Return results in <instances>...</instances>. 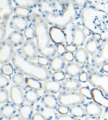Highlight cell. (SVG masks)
<instances>
[{"label":"cell","instance_id":"cell-1","mask_svg":"<svg viewBox=\"0 0 108 120\" xmlns=\"http://www.w3.org/2000/svg\"><path fill=\"white\" fill-rule=\"evenodd\" d=\"M35 32L36 44L40 54L50 59L57 53V45L52 41L49 33V24L42 16L36 12L33 11L28 19Z\"/></svg>","mask_w":108,"mask_h":120},{"label":"cell","instance_id":"cell-8","mask_svg":"<svg viewBox=\"0 0 108 120\" xmlns=\"http://www.w3.org/2000/svg\"><path fill=\"white\" fill-rule=\"evenodd\" d=\"M59 103L65 106H73L85 103V98L80 93L77 92H62L58 96Z\"/></svg>","mask_w":108,"mask_h":120},{"label":"cell","instance_id":"cell-6","mask_svg":"<svg viewBox=\"0 0 108 120\" xmlns=\"http://www.w3.org/2000/svg\"><path fill=\"white\" fill-rule=\"evenodd\" d=\"M86 68L88 74V81L95 88L101 90L108 98V74L99 72L88 64Z\"/></svg>","mask_w":108,"mask_h":120},{"label":"cell","instance_id":"cell-13","mask_svg":"<svg viewBox=\"0 0 108 120\" xmlns=\"http://www.w3.org/2000/svg\"><path fill=\"white\" fill-rule=\"evenodd\" d=\"M29 20L23 16L15 14L11 18L9 25L11 28L16 31L24 32L29 27Z\"/></svg>","mask_w":108,"mask_h":120},{"label":"cell","instance_id":"cell-15","mask_svg":"<svg viewBox=\"0 0 108 120\" xmlns=\"http://www.w3.org/2000/svg\"><path fill=\"white\" fill-rule=\"evenodd\" d=\"M10 96L13 103L17 106L23 105L25 103V96L22 89L16 85L11 87Z\"/></svg>","mask_w":108,"mask_h":120},{"label":"cell","instance_id":"cell-43","mask_svg":"<svg viewBox=\"0 0 108 120\" xmlns=\"http://www.w3.org/2000/svg\"><path fill=\"white\" fill-rule=\"evenodd\" d=\"M79 80L81 82L85 83L88 81V74L85 71L81 73L80 75L79 76Z\"/></svg>","mask_w":108,"mask_h":120},{"label":"cell","instance_id":"cell-26","mask_svg":"<svg viewBox=\"0 0 108 120\" xmlns=\"http://www.w3.org/2000/svg\"><path fill=\"white\" fill-rule=\"evenodd\" d=\"M16 112L17 108L15 105L13 103H8L2 106L0 114L4 118L8 119V117L15 115Z\"/></svg>","mask_w":108,"mask_h":120},{"label":"cell","instance_id":"cell-48","mask_svg":"<svg viewBox=\"0 0 108 120\" xmlns=\"http://www.w3.org/2000/svg\"><path fill=\"white\" fill-rule=\"evenodd\" d=\"M66 51L72 53H74L77 50V47L70 44H66Z\"/></svg>","mask_w":108,"mask_h":120},{"label":"cell","instance_id":"cell-41","mask_svg":"<svg viewBox=\"0 0 108 120\" xmlns=\"http://www.w3.org/2000/svg\"><path fill=\"white\" fill-rule=\"evenodd\" d=\"M57 120H82L69 114H61L58 117Z\"/></svg>","mask_w":108,"mask_h":120},{"label":"cell","instance_id":"cell-39","mask_svg":"<svg viewBox=\"0 0 108 120\" xmlns=\"http://www.w3.org/2000/svg\"><path fill=\"white\" fill-rule=\"evenodd\" d=\"M53 80H55L58 81H63L64 79L66 78V74L65 72L62 71L54 72L52 73V75Z\"/></svg>","mask_w":108,"mask_h":120},{"label":"cell","instance_id":"cell-46","mask_svg":"<svg viewBox=\"0 0 108 120\" xmlns=\"http://www.w3.org/2000/svg\"><path fill=\"white\" fill-rule=\"evenodd\" d=\"M57 53L59 55H63L66 52V46L64 44H58L57 45Z\"/></svg>","mask_w":108,"mask_h":120},{"label":"cell","instance_id":"cell-51","mask_svg":"<svg viewBox=\"0 0 108 120\" xmlns=\"http://www.w3.org/2000/svg\"><path fill=\"white\" fill-rule=\"evenodd\" d=\"M103 118L104 120H108V109H106L103 113Z\"/></svg>","mask_w":108,"mask_h":120},{"label":"cell","instance_id":"cell-24","mask_svg":"<svg viewBox=\"0 0 108 120\" xmlns=\"http://www.w3.org/2000/svg\"><path fill=\"white\" fill-rule=\"evenodd\" d=\"M41 100L46 108L52 110L57 108L59 103L58 98L51 93H45L43 95Z\"/></svg>","mask_w":108,"mask_h":120},{"label":"cell","instance_id":"cell-44","mask_svg":"<svg viewBox=\"0 0 108 120\" xmlns=\"http://www.w3.org/2000/svg\"><path fill=\"white\" fill-rule=\"evenodd\" d=\"M63 55L65 60L68 62H72L74 60V54L72 52L66 51Z\"/></svg>","mask_w":108,"mask_h":120},{"label":"cell","instance_id":"cell-54","mask_svg":"<svg viewBox=\"0 0 108 120\" xmlns=\"http://www.w3.org/2000/svg\"><path fill=\"white\" fill-rule=\"evenodd\" d=\"M31 120V119H30V120Z\"/></svg>","mask_w":108,"mask_h":120},{"label":"cell","instance_id":"cell-18","mask_svg":"<svg viewBox=\"0 0 108 120\" xmlns=\"http://www.w3.org/2000/svg\"><path fill=\"white\" fill-rule=\"evenodd\" d=\"M65 73L72 78H76L83 71V68L80 64L74 62H68L64 68Z\"/></svg>","mask_w":108,"mask_h":120},{"label":"cell","instance_id":"cell-34","mask_svg":"<svg viewBox=\"0 0 108 120\" xmlns=\"http://www.w3.org/2000/svg\"><path fill=\"white\" fill-rule=\"evenodd\" d=\"M72 1L76 6L79 13L82 8L91 4L89 0H72Z\"/></svg>","mask_w":108,"mask_h":120},{"label":"cell","instance_id":"cell-30","mask_svg":"<svg viewBox=\"0 0 108 120\" xmlns=\"http://www.w3.org/2000/svg\"><path fill=\"white\" fill-rule=\"evenodd\" d=\"M70 114L77 118H82L86 114L85 108L81 105H76L71 107L70 109Z\"/></svg>","mask_w":108,"mask_h":120},{"label":"cell","instance_id":"cell-47","mask_svg":"<svg viewBox=\"0 0 108 120\" xmlns=\"http://www.w3.org/2000/svg\"><path fill=\"white\" fill-rule=\"evenodd\" d=\"M69 111H70V109L68 106L61 105L58 108V112L61 114H67Z\"/></svg>","mask_w":108,"mask_h":120},{"label":"cell","instance_id":"cell-29","mask_svg":"<svg viewBox=\"0 0 108 120\" xmlns=\"http://www.w3.org/2000/svg\"><path fill=\"white\" fill-rule=\"evenodd\" d=\"M12 81L16 85L25 91L29 87L26 82V78L21 72H16L13 75Z\"/></svg>","mask_w":108,"mask_h":120},{"label":"cell","instance_id":"cell-35","mask_svg":"<svg viewBox=\"0 0 108 120\" xmlns=\"http://www.w3.org/2000/svg\"><path fill=\"white\" fill-rule=\"evenodd\" d=\"M9 101V95L8 90L6 89H1L0 90V103L4 104Z\"/></svg>","mask_w":108,"mask_h":120},{"label":"cell","instance_id":"cell-12","mask_svg":"<svg viewBox=\"0 0 108 120\" xmlns=\"http://www.w3.org/2000/svg\"><path fill=\"white\" fill-rule=\"evenodd\" d=\"M14 12L12 0H0V20L1 22L8 23L10 16Z\"/></svg>","mask_w":108,"mask_h":120},{"label":"cell","instance_id":"cell-21","mask_svg":"<svg viewBox=\"0 0 108 120\" xmlns=\"http://www.w3.org/2000/svg\"><path fill=\"white\" fill-rule=\"evenodd\" d=\"M93 100L94 102L105 109H108V98L101 90L93 88L91 90Z\"/></svg>","mask_w":108,"mask_h":120},{"label":"cell","instance_id":"cell-2","mask_svg":"<svg viewBox=\"0 0 108 120\" xmlns=\"http://www.w3.org/2000/svg\"><path fill=\"white\" fill-rule=\"evenodd\" d=\"M12 62L15 69L25 75L42 82L52 78V73L49 68L28 59L20 51H15Z\"/></svg>","mask_w":108,"mask_h":120},{"label":"cell","instance_id":"cell-4","mask_svg":"<svg viewBox=\"0 0 108 120\" xmlns=\"http://www.w3.org/2000/svg\"><path fill=\"white\" fill-rule=\"evenodd\" d=\"M61 5L59 11L41 15L49 25L64 29L79 16V11L72 0H58Z\"/></svg>","mask_w":108,"mask_h":120},{"label":"cell","instance_id":"cell-52","mask_svg":"<svg viewBox=\"0 0 108 120\" xmlns=\"http://www.w3.org/2000/svg\"><path fill=\"white\" fill-rule=\"evenodd\" d=\"M101 68H102V70L103 72L105 73H108V63H106L102 65V67H101Z\"/></svg>","mask_w":108,"mask_h":120},{"label":"cell","instance_id":"cell-7","mask_svg":"<svg viewBox=\"0 0 108 120\" xmlns=\"http://www.w3.org/2000/svg\"><path fill=\"white\" fill-rule=\"evenodd\" d=\"M106 63H108V36L103 38L98 53L91 57V63L88 64L98 70Z\"/></svg>","mask_w":108,"mask_h":120},{"label":"cell","instance_id":"cell-14","mask_svg":"<svg viewBox=\"0 0 108 120\" xmlns=\"http://www.w3.org/2000/svg\"><path fill=\"white\" fill-rule=\"evenodd\" d=\"M49 33L51 40L54 44H62L67 41L66 34L61 27L51 26L49 29Z\"/></svg>","mask_w":108,"mask_h":120},{"label":"cell","instance_id":"cell-23","mask_svg":"<svg viewBox=\"0 0 108 120\" xmlns=\"http://www.w3.org/2000/svg\"><path fill=\"white\" fill-rule=\"evenodd\" d=\"M75 62L81 65H86L89 61V55L85 48H80L74 53Z\"/></svg>","mask_w":108,"mask_h":120},{"label":"cell","instance_id":"cell-22","mask_svg":"<svg viewBox=\"0 0 108 120\" xmlns=\"http://www.w3.org/2000/svg\"><path fill=\"white\" fill-rule=\"evenodd\" d=\"M86 114L90 116H99L102 114L103 110L100 105L96 102L91 101L87 103L85 107Z\"/></svg>","mask_w":108,"mask_h":120},{"label":"cell","instance_id":"cell-45","mask_svg":"<svg viewBox=\"0 0 108 120\" xmlns=\"http://www.w3.org/2000/svg\"><path fill=\"white\" fill-rule=\"evenodd\" d=\"M32 120H46V117L42 113L38 112L33 115Z\"/></svg>","mask_w":108,"mask_h":120},{"label":"cell","instance_id":"cell-3","mask_svg":"<svg viewBox=\"0 0 108 120\" xmlns=\"http://www.w3.org/2000/svg\"><path fill=\"white\" fill-rule=\"evenodd\" d=\"M83 24L92 33L102 35L108 32V13L92 4L81 10L79 13Z\"/></svg>","mask_w":108,"mask_h":120},{"label":"cell","instance_id":"cell-31","mask_svg":"<svg viewBox=\"0 0 108 120\" xmlns=\"http://www.w3.org/2000/svg\"><path fill=\"white\" fill-rule=\"evenodd\" d=\"M26 82L27 86L32 89L36 90V91H41L43 89V84L36 79L27 77L26 78Z\"/></svg>","mask_w":108,"mask_h":120},{"label":"cell","instance_id":"cell-32","mask_svg":"<svg viewBox=\"0 0 108 120\" xmlns=\"http://www.w3.org/2000/svg\"><path fill=\"white\" fill-rule=\"evenodd\" d=\"M32 12L33 11H31V10L28 9L27 8L19 7V6H16L14 8V13L15 14L24 17V18H27V20L30 18Z\"/></svg>","mask_w":108,"mask_h":120},{"label":"cell","instance_id":"cell-5","mask_svg":"<svg viewBox=\"0 0 108 120\" xmlns=\"http://www.w3.org/2000/svg\"><path fill=\"white\" fill-rule=\"evenodd\" d=\"M67 35V44L81 48L85 44L88 35L92 33L84 26L80 18H78L63 29Z\"/></svg>","mask_w":108,"mask_h":120},{"label":"cell","instance_id":"cell-55","mask_svg":"<svg viewBox=\"0 0 108 120\" xmlns=\"http://www.w3.org/2000/svg\"></svg>","mask_w":108,"mask_h":120},{"label":"cell","instance_id":"cell-17","mask_svg":"<svg viewBox=\"0 0 108 120\" xmlns=\"http://www.w3.org/2000/svg\"><path fill=\"white\" fill-rule=\"evenodd\" d=\"M66 60L63 56L57 55L49 59V68L54 72L62 71L66 65Z\"/></svg>","mask_w":108,"mask_h":120},{"label":"cell","instance_id":"cell-16","mask_svg":"<svg viewBox=\"0 0 108 120\" xmlns=\"http://www.w3.org/2000/svg\"><path fill=\"white\" fill-rule=\"evenodd\" d=\"M62 89L66 92H77L81 88V82L75 78L66 77L62 81Z\"/></svg>","mask_w":108,"mask_h":120},{"label":"cell","instance_id":"cell-10","mask_svg":"<svg viewBox=\"0 0 108 120\" xmlns=\"http://www.w3.org/2000/svg\"><path fill=\"white\" fill-rule=\"evenodd\" d=\"M20 51L25 57L31 61L38 60L39 56L40 53L34 40L28 39L25 40L21 47Z\"/></svg>","mask_w":108,"mask_h":120},{"label":"cell","instance_id":"cell-42","mask_svg":"<svg viewBox=\"0 0 108 120\" xmlns=\"http://www.w3.org/2000/svg\"><path fill=\"white\" fill-rule=\"evenodd\" d=\"M38 63L41 65L46 66L49 64V60L47 57L43 56H39L38 59Z\"/></svg>","mask_w":108,"mask_h":120},{"label":"cell","instance_id":"cell-36","mask_svg":"<svg viewBox=\"0 0 108 120\" xmlns=\"http://www.w3.org/2000/svg\"><path fill=\"white\" fill-rule=\"evenodd\" d=\"M80 93L83 96L85 97L88 100L93 99L92 91L89 88V87L84 86L82 87L81 89L80 90Z\"/></svg>","mask_w":108,"mask_h":120},{"label":"cell","instance_id":"cell-11","mask_svg":"<svg viewBox=\"0 0 108 120\" xmlns=\"http://www.w3.org/2000/svg\"><path fill=\"white\" fill-rule=\"evenodd\" d=\"M14 47L5 39L1 42L0 45V63L4 64L9 63L14 54Z\"/></svg>","mask_w":108,"mask_h":120},{"label":"cell","instance_id":"cell-9","mask_svg":"<svg viewBox=\"0 0 108 120\" xmlns=\"http://www.w3.org/2000/svg\"><path fill=\"white\" fill-rule=\"evenodd\" d=\"M103 40L101 34L91 33L88 35L85 44V49L89 54L94 55L100 49Z\"/></svg>","mask_w":108,"mask_h":120},{"label":"cell","instance_id":"cell-20","mask_svg":"<svg viewBox=\"0 0 108 120\" xmlns=\"http://www.w3.org/2000/svg\"><path fill=\"white\" fill-rule=\"evenodd\" d=\"M43 87L45 93L51 94L59 93L62 89V83L60 81L55 80H49L45 81Z\"/></svg>","mask_w":108,"mask_h":120},{"label":"cell","instance_id":"cell-19","mask_svg":"<svg viewBox=\"0 0 108 120\" xmlns=\"http://www.w3.org/2000/svg\"><path fill=\"white\" fill-rule=\"evenodd\" d=\"M25 38L24 34L22 33V32L14 30L9 34L6 40L14 48H17L22 46L23 44L25 42Z\"/></svg>","mask_w":108,"mask_h":120},{"label":"cell","instance_id":"cell-37","mask_svg":"<svg viewBox=\"0 0 108 120\" xmlns=\"http://www.w3.org/2000/svg\"><path fill=\"white\" fill-rule=\"evenodd\" d=\"M25 37L28 40H34L35 38V32L33 27L29 26L28 28L24 31Z\"/></svg>","mask_w":108,"mask_h":120},{"label":"cell","instance_id":"cell-27","mask_svg":"<svg viewBox=\"0 0 108 120\" xmlns=\"http://www.w3.org/2000/svg\"><path fill=\"white\" fill-rule=\"evenodd\" d=\"M13 2L16 6L30 10L37 9L39 4L38 0H13Z\"/></svg>","mask_w":108,"mask_h":120},{"label":"cell","instance_id":"cell-38","mask_svg":"<svg viewBox=\"0 0 108 120\" xmlns=\"http://www.w3.org/2000/svg\"><path fill=\"white\" fill-rule=\"evenodd\" d=\"M10 80L5 75L1 72L0 74V88L4 89L10 85Z\"/></svg>","mask_w":108,"mask_h":120},{"label":"cell","instance_id":"cell-25","mask_svg":"<svg viewBox=\"0 0 108 120\" xmlns=\"http://www.w3.org/2000/svg\"><path fill=\"white\" fill-rule=\"evenodd\" d=\"M19 114L22 120L31 119L34 113V107L30 104H23L19 109Z\"/></svg>","mask_w":108,"mask_h":120},{"label":"cell","instance_id":"cell-50","mask_svg":"<svg viewBox=\"0 0 108 120\" xmlns=\"http://www.w3.org/2000/svg\"><path fill=\"white\" fill-rule=\"evenodd\" d=\"M22 119L20 116V115L19 114H15L13 116H11L6 120H21Z\"/></svg>","mask_w":108,"mask_h":120},{"label":"cell","instance_id":"cell-33","mask_svg":"<svg viewBox=\"0 0 108 120\" xmlns=\"http://www.w3.org/2000/svg\"><path fill=\"white\" fill-rule=\"evenodd\" d=\"M1 72L6 76L12 75L14 72V68L10 63L4 64L1 67Z\"/></svg>","mask_w":108,"mask_h":120},{"label":"cell","instance_id":"cell-53","mask_svg":"<svg viewBox=\"0 0 108 120\" xmlns=\"http://www.w3.org/2000/svg\"><path fill=\"white\" fill-rule=\"evenodd\" d=\"M85 120H100V119L98 118L96 116H87L85 119Z\"/></svg>","mask_w":108,"mask_h":120},{"label":"cell","instance_id":"cell-40","mask_svg":"<svg viewBox=\"0 0 108 120\" xmlns=\"http://www.w3.org/2000/svg\"><path fill=\"white\" fill-rule=\"evenodd\" d=\"M8 23L5 22L0 23V41L1 42L5 40L6 34V27Z\"/></svg>","mask_w":108,"mask_h":120},{"label":"cell","instance_id":"cell-49","mask_svg":"<svg viewBox=\"0 0 108 120\" xmlns=\"http://www.w3.org/2000/svg\"><path fill=\"white\" fill-rule=\"evenodd\" d=\"M94 3L98 5L103 6L108 4V0H92Z\"/></svg>","mask_w":108,"mask_h":120},{"label":"cell","instance_id":"cell-28","mask_svg":"<svg viewBox=\"0 0 108 120\" xmlns=\"http://www.w3.org/2000/svg\"><path fill=\"white\" fill-rule=\"evenodd\" d=\"M24 96L25 101L31 104L37 103L41 99L40 94L38 92L32 89H28L26 91Z\"/></svg>","mask_w":108,"mask_h":120}]
</instances>
